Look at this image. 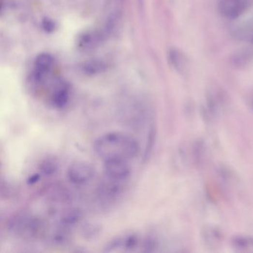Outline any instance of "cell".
<instances>
[{"label":"cell","mask_w":253,"mask_h":253,"mask_svg":"<svg viewBox=\"0 0 253 253\" xmlns=\"http://www.w3.org/2000/svg\"><path fill=\"white\" fill-rule=\"evenodd\" d=\"M94 151L104 161L123 160L129 161L137 156L140 146L135 138L127 133L111 132L101 136L94 143Z\"/></svg>","instance_id":"1"},{"label":"cell","mask_w":253,"mask_h":253,"mask_svg":"<svg viewBox=\"0 0 253 253\" xmlns=\"http://www.w3.org/2000/svg\"><path fill=\"white\" fill-rule=\"evenodd\" d=\"M8 229L12 234L23 239L37 238L43 233V224L30 214H19L10 221Z\"/></svg>","instance_id":"2"},{"label":"cell","mask_w":253,"mask_h":253,"mask_svg":"<svg viewBox=\"0 0 253 253\" xmlns=\"http://www.w3.org/2000/svg\"><path fill=\"white\" fill-rule=\"evenodd\" d=\"M154 247L152 241L150 239L142 238L137 234H128L121 236L108 243L105 247V251L108 253H123V252L138 251L140 248L143 251H149V249Z\"/></svg>","instance_id":"3"},{"label":"cell","mask_w":253,"mask_h":253,"mask_svg":"<svg viewBox=\"0 0 253 253\" xmlns=\"http://www.w3.org/2000/svg\"><path fill=\"white\" fill-rule=\"evenodd\" d=\"M249 6L248 0H218L217 9L223 19L235 20L245 13Z\"/></svg>","instance_id":"4"},{"label":"cell","mask_w":253,"mask_h":253,"mask_svg":"<svg viewBox=\"0 0 253 253\" xmlns=\"http://www.w3.org/2000/svg\"><path fill=\"white\" fill-rule=\"evenodd\" d=\"M104 172L108 180L120 183L126 180L130 175L131 169L129 161L123 160L104 161Z\"/></svg>","instance_id":"5"},{"label":"cell","mask_w":253,"mask_h":253,"mask_svg":"<svg viewBox=\"0 0 253 253\" xmlns=\"http://www.w3.org/2000/svg\"><path fill=\"white\" fill-rule=\"evenodd\" d=\"M94 176V170L92 166L83 161L73 163L68 169V178L74 184H86L92 180Z\"/></svg>","instance_id":"6"},{"label":"cell","mask_w":253,"mask_h":253,"mask_svg":"<svg viewBox=\"0 0 253 253\" xmlns=\"http://www.w3.org/2000/svg\"><path fill=\"white\" fill-rule=\"evenodd\" d=\"M54 65V58L51 54H39L34 62V80L37 83L45 81Z\"/></svg>","instance_id":"7"},{"label":"cell","mask_w":253,"mask_h":253,"mask_svg":"<svg viewBox=\"0 0 253 253\" xmlns=\"http://www.w3.org/2000/svg\"><path fill=\"white\" fill-rule=\"evenodd\" d=\"M229 63L238 70L247 69L253 63V48L244 47L233 52L229 58Z\"/></svg>","instance_id":"8"},{"label":"cell","mask_w":253,"mask_h":253,"mask_svg":"<svg viewBox=\"0 0 253 253\" xmlns=\"http://www.w3.org/2000/svg\"><path fill=\"white\" fill-rule=\"evenodd\" d=\"M168 60L174 70L180 74H185L190 68L188 57L181 50L171 48L168 51Z\"/></svg>","instance_id":"9"},{"label":"cell","mask_w":253,"mask_h":253,"mask_svg":"<svg viewBox=\"0 0 253 253\" xmlns=\"http://www.w3.org/2000/svg\"><path fill=\"white\" fill-rule=\"evenodd\" d=\"M231 35L237 41L253 45V17L236 25L231 29Z\"/></svg>","instance_id":"10"},{"label":"cell","mask_w":253,"mask_h":253,"mask_svg":"<svg viewBox=\"0 0 253 253\" xmlns=\"http://www.w3.org/2000/svg\"><path fill=\"white\" fill-rule=\"evenodd\" d=\"M70 101V88L66 83L57 85L50 97V103L57 109L65 108Z\"/></svg>","instance_id":"11"},{"label":"cell","mask_w":253,"mask_h":253,"mask_svg":"<svg viewBox=\"0 0 253 253\" xmlns=\"http://www.w3.org/2000/svg\"><path fill=\"white\" fill-rule=\"evenodd\" d=\"M101 40V36L95 32H85L76 38V47L83 52H88L94 49Z\"/></svg>","instance_id":"12"},{"label":"cell","mask_w":253,"mask_h":253,"mask_svg":"<svg viewBox=\"0 0 253 253\" xmlns=\"http://www.w3.org/2000/svg\"><path fill=\"white\" fill-rule=\"evenodd\" d=\"M83 72L87 75H97L104 73L107 69V65L101 60H90L83 65Z\"/></svg>","instance_id":"13"},{"label":"cell","mask_w":253,"mask_h":253,"mask_svg":"<svg viewBox=\"0 0 253 253\" xmlns=\"http://www.w3.org/2000/svg\"><path fill=\"white\" fill-rule=\"evenodd\" d=\"M42 26L43 30L47 33H52L56 30L57 25L53 19L49 17L43 18L42 21Z\"/></svg>","instance_id":"14"},{"label":"cell","mask_w":253,"mask_h":253,"mask_svg":"<svg viewBox=\"0 0 253 253\" xmlns=\"http://www.w3.org/2000/svg\"><path fill=\"white\" fill-rule=\"evenodd\" d=\"M57 169V164L52 160H48L43 164V171L46 175L53 173Z\"/></svg>","instance_id":"15"},{"label":"cell","mask_w":253,"mask_h":253,"mask_svg":"<svg viewBox=\"0 0 253 253\" xmlns=\"http://www.w3.org/2000/svg\"><path fill=\"white\" fill-rule=\"evenodd\" d=\"M250 104H251V105H253V94H252L251 96H250Z\"/></svg>","instance_id":"16"},{"label":"cell","mask_w":253,"mask_h":253,"mask_svg":"<svg viewBox=\"0 0 253 253\" xmlns=\"http://www.w3.org/2000/svg\"><path fill=\"white\" fill-rule=\"evenodd\" d=\"M139 1H140V2H142V0H139Z\"/></svg>","instance_id":"17"}]
</instances>
